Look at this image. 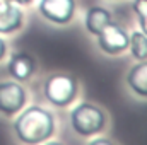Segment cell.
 <instances>
[{"label": "cell", "mask_w": 147, "mask_h": 145, "mask_svg": "<svg viewBox=\"0 0 147 145\" xmlns=\"http://www.w3.org/2000/svg\"><path fill=\"white\" fill-rule=\"evenodd\" d=\"M60 132V119L53 108L41 103H29L10 119L14 142L24 145L50 144Z\"/></svg>", "instance_id": "obj_1"}, {"label": "cell", "mask_w": 147, "mask_h": 145, "mask_svg": "<svg viewBox=\"0 0 147 145\" xmlns=\"http://www.w3.org/2000/svg\"><path fill=\"white\" fill-rule=\"evenodd\" d=\"M65 123L70 135L75 137L79 142L86 144L89 138L96 135L111 133L113 119L110 111L103 104L91 99H79L67 109Z\"/></svg>", "instance_id": "obj_2"}, {"label": "cell", "mask_w": 147, "mask_h": 145, "mask_svg": "<svg viewBox=\"0 0 147 145\" xmlns=\"http://www.w3.org/2000/svg\"><path fill=\"white\" fill-rule=\"evenodd\" d=\"M38 91L45 104L55 111H67L82 97V82L72 72L53 70L41 77Z\"/></svg>", "instance_id": "obj_3"}, {"label": "cell", "mask_w": 147, "mask_h": 145, "mask_svg": "<svg viewBox=\"0 0 147 145\" xmlns=\"http://www.w3.org/2000/svg\"><path fill=\"white\" fill-rule=\"evenodd\" d=\"M34 12L48 26L65 29L79 21L80 5L79 0H36Z\"/></svg>", "instance_id": "obj_4"}, {"label": "cell", "mask_w": 147, "mask_h": 145, "mask_svg": "<svg viewBox=\"0 0 147 145\" xmlns=\"http://www.w3.org/2000/svg\"><path fill=\"white\" fill-rule=\"evenodd\" d=\"M96 50L106 58H121L128 53L130 31L120 24L118 21H111L110 24L101 29L99 34L92 38Z\"/></svg>", "instance_id": "obj_5"}, {"label": "cell", "mask_w": 147, "mask_h": 145, "mask_svg": "<svg viewBox=\"0 0 147 145\" xmlns=\"http://www.w3.org/2000/svg\"><path fill=\"white\" fill-rule=\"evenodd\" d=\"M31 101L33 94L28 84L17 82L10 77L0 80V118L12 119Z\"/></svg>", "instance_id": "obj_6"}, {"label": "cell", "mask_w": 147, "mask_h": 145, "mask_svg": "<svg viewBox=\"0 0 147 145\" xmlns=\"http://www.w3.org/2000/svg\"><path fill=\"white\" fill-rule=\"evenodd\" d=\"M39 60L36 55L26 50H10L7 60H5V72L10 79L22 82V84H31L39 75Z\"/></svg>", "instance_id": "obj_7"}, {"label": "cell", "mask_w": 147, "mask_h": 145, "mask_svg": "<svg viewBox=\"0 0 147 145\" xmlns=\"http://www.w3.org/2000/svg\"><path fill=\"white\" fill-rule=\"evenodd\" d=\"M125 94L139 103H147V60L132 62L121 75Z\"/></svg>", "instance_id": "obj_8"}, {"label": "cell", "mask_w": 147, "mask_h": 145, "mask_svg": "<svg viewBox=\"0 0 147 145\" xmlns=\"http://www.w3.org/2000/svg\"><path fill=\"white\" fill-rule=\"evenodd\" d=\"M28 28V10L14 0L0 2V34L5 38L19 36Z\"/></svg>", "instance_id": "obj_9"}, {"label": "cell", "mask_w": 147, "mask_h": 145, "mask_svg": "<svg viewBox=\"0 0 147 145\" xmlns=\"http://www.w3.org/2000/svg\"><path fill=\"white\" fill-rule=\"evenodd\" d=\"M113 19H115L113 10L106 3L89 5L82 12V29H84V33L87 36L92 39L96 34H99L101 29H105Z\"/></svg>", "instance_id": "obj_10"}, {"label": "cell", "mask_w": 147, "mask_h": 145, "mask_svg": "<svg viewBox=\"0 0 147 145\" xmlns=\"http://www.w3.org/2000/svg\"><path fill=\"white\" fill-rule=\"evenodd\" d=\"M132 62L147 60V36L139 29H130V41H128V53Z\"/></svg>", "instance_id": "obj_11"}, {"label": "cell", "mask_w": 147, "mask_h": 145, "mask_svg": "<svg viewBox=\"0 0 147 145\" xmlns=\"http://www.w3.org/2000/svg\"><path fill=\"white\" fill-rule=\"evenodd\" d=\"M130 9L135 17L137 28L147 36V0H130Z\"/></svg>", "instance_id": "obj_12"}, {"label": "cell", "mask_w": 147, "mask_h": 145, "mask_svg": "<svg viewBox=\"0 0 147 145\" xmlns=\"http://www.w3.org/2000/svg\"><path fill=\"white\" fill-rule=\"evenodd\" d=\"M86 144L89 145H106V144H118V140L115 137H110V133H101V135H96L92 138H89Z\"/></svg>", "instance_id": "obj_13"}, {"label": "cell", "mask_w": 147, "mask_h": 145, "mask_svg": "<svg viewBox=\"0 0 147 145\" xmlns=\"http://www.w3.org/2000/svg\"><path fill=\"white\" fill-rule=\"evenodd\" d=\"M10 50H12V48H10V41H9V38H5V36L0 34V65L5 63V60H7Z\"/></svg>", "instance_id": "obj_14"}, {"label": "cell", "mask_w": 147, "mask_h": 145, "mask_svg": "<svg viewBox=\"0 0 147 145\" xmlns=\"http://www.w3.org/2000/svg\"><path fill=\"white\" fill-rule=\"evenodd\" d=\"M16 3H19V5H22L24 9H29V7H33L34 5V2L36 0H14Z\"/></svg>", "instance_id": "obj_15"}, {"label": "cell", "mask_w": 147, "mask_h": 145, "mask_svg": "<svg viewBox=\"0 0 147 145\" xmlns=\"http://www.w3.org/2000/svg\"><path fill=\"white\" fill-rule=\"evenodd\" d=\"M103 2H108V3H121V2H128V0H103Z\"/></svg>", "instance_id": "obj_16"}, {"label": "cell", "mask_w": 147, "mask_h": 145, "mask_svg": "<svg viewBox=\"0 0 147 145\" xmlns=\"http://www.w3.org/2000/svg\"><path fill=\"white\" fill-rule=\"evenodd\" d=\"M0 2H7V0H0Z\"/></svg>", "instance_id": "obj_17"}]
</instances>
